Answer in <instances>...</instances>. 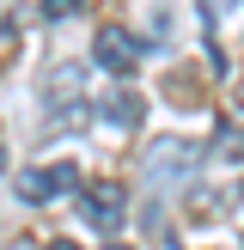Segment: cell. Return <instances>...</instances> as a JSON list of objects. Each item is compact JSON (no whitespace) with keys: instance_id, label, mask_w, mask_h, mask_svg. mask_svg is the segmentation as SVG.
<instances>
[{"instance_id":"1","label":"cell","mask_w":244,"mask_h":250,"mask_svg":"<svg viewBox=\"0 0 244 250\" xmlns=\"http://www.w3.org/2000/svg\"><path fill=\"white\" fill-rule=\"evenodd\" d=\"M80 214H85V226L116 232V226H122V214H128V195H122V183H110V177L80 183Z\"/></svg>"},{"instance_id":"2","label":"cell","mask_w":244,"mask_h":250,"mask_svg":"<svg viewBox=\"0 0 244 250\" xmlns=\"http://www.w3.org/2000/svg\"><path fill=\"white\" fill-rule=\"evenodd\" d=\"M67 189H80V171L73 165H43V171H24L19 177L24 202H55V195H67Z\"/></svg>"},{"instance_id":"3","label":"cell","mask_w":244,"mask_h":250,"mask_svg":"<svg viewBox=\"0 0 244 250\" xmlns=\"http://www.w3.org/2000/svg\"><path fill=\"white\" fill-rule=\"evenodd\" d=\"M98 61H104L110 73H128L134 61H141V43L122 37V31H98Z\"/></svg>"},{"instance_id":"4","label":"cell","mask_w":244,"mask_h":250,"mask_svg":"<svg viewBox=\"0 0 244 250\" xmlns=\"http://www.w3.org/2000/svg\"><path fill=\"white\" fill-rule=\"evenodd\" d=\"M98 116H104L110 128H141V98H134L128 85H116V92L98 104Z\"/></svg>"},{"instance_id":"5","label":"cell","mask_w":244,"mask_h":250,"mask_svg":"<svg viewBox=\"0 0 244 250\" xmlns=\"http://www.w3.org/2000/svg\"><path fill=\"white\" fill-rule=\"evenodd\" d=\"M146 165L153 171H195V146L189 141H159L153 153H146Z\"/></svg>"},{"instance_id":"6","label":"cell","mask_w":244,"mask_h":250,"mask_svg":"<svg viewBox=\"0 0 244 250\" xmlns=\"http://www.w3.org/2000/svg\"><path fill=\"white\" fill-rule=\"evenodd\" d=\"M214 159H244V128H226V134H214Z\"/></svg>"},{"instance_id":"7","label":"cell","mask_w":244,"mask_h":250,"mask_svg":"<svg viewBox=\"0 0 244 250\" xmlns=\"http://www.w3.org/2000/svg\"><path fill=\"white\" fill-rule=\"evenodd\" d=\"M232 6H238V0H202V19H207V24H214V19H226V12H232Z\"/></svg>"},{"instance_id":"8","label":"cell","mask_w":244,"mask_h":250,"mask_svg":"<svg viewBox=\"0 0 244 250\" xmlns=\"http://www.w3.org/2000/svg\"><path fill=\"white\" fill-rule=\"evenodd\" d=\"M43 12L49 19H67V12H80V0H43Z\"/></svg>"},{"instance_id":"9","label":"cell","mask_w":244,"mask_h":250,"mask_svg":"<svg viewBox=\"0 0 244 250\" xmlns=\"http://www.w3.org/2000/svg\"><path fill=\"white\" fill-rule=\"evenodd\" d=\"M49 250H80V244H67V238H61V244H49Z\"/></svg>"},{"instance_id":"10","label":"cell","mask_w":244,"mask_h":250,"mask_svg":"<svg viewBox=\"0 0 244 250\" xmlns=\"http://www.w3.org/2000/svg\"><path fill=\"white\" fill-rule=\"evenodd\" d=\"M104 250H128V244H104Z\"/></svg>"},{"instance_id":"11","label":"cell","mask_w":244,"mask_h":250,"mask_svg":"<svg viewBox=\"0 0 244 250\" xmlns=\"http://www.w3.org/2000/svg\"><path fill=\"white\" fill-rule=\"evenodd\" d=\"M0 165H6V146H0Z\"/></svg>"}]
</instances>
